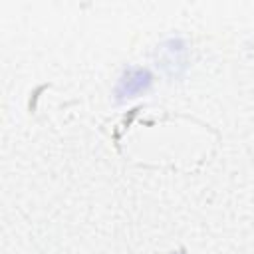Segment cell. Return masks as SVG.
<instances>
[{"instance_id": "cell-1", "label": "cell", "mask_w": 254, "mask_h": 254, "mask_svg": "<svg viewBox=\"0 0 254 254\" xmlns=\"http://www.w3.org/2000/svg\"><path fill=\"white\" fill-rule=\"evenodd\" d=\"M151 83H153V75L147 67H129L119 77L117 87H115V95L119 101L133 99V97H139L145 91H149Z\"/></svg>"}]
</instances>
